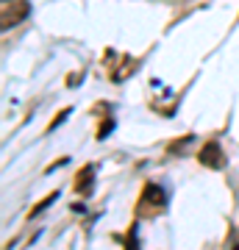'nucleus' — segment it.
<instances>
[{
  "mask_svg": "<svg viewBox=\"0 0 239 250\" xmlns=\"http://www.w3.org/2000/svg\"><path fill=\"white\" fill-rule=\"evenodd\" d=\"M142 206H151V208H164L167 206V192L159 184H148L142 192Z\"/></svg>",
  "mask_w": 239,
  "mask_h": 250,
  "instance_id": "nucleus-2",
  "label": "nucleus"
},
{
  "mask_svg": "<svg viewBox=\"0 0 239 250\" xmlns=\"http://www.w3.org/2000/svg\"><path fill=\"white\" fill-rule=\"evenodd\" d=\"M92 189H95V167L89 164V167L81 170L78 181H75V192H81V195H92Z\"/></svg>",
  "mask_w": 239,
  "mask_h": 250,
  "instance_id": "nucleus-3",
  "label": "nucleus"
},
{
  "mask_svg": "<svg viewBox=\"0 0 239 250\" xmlns=\"http://www.w3.org/2000/svg\"><path fill=\"white\" fill-rule=\"evenodd\" d=\"M197 159H200L203 167H212V170H222V167H225V156H222V150H220L217 142H206Z\"/></svg>",
  "mask_w": 239,
  "mask_h": 250,
  "instance_id": "nucleus-1",
  "label": "nucleus"
},
{
  "mask_svg": "<svg viewBox=\"0 0 239 250\" xmlns=\"http://www.w3.org/2000/svg\"><path fill=\"white\" fill-rule=\"evenodd\" d=\"M6 3H11V0H3V6H6Z\"/></svg>",
  "mask_w": 239,
  "mask_h": 250,
  "instance_id": "nucleus-5",
  "label": "nucleus"
},
{
  "mask_svg": "<svg viewBox=\"0 0 239 250\" xmlns=\"http://www.w3.org/2000/svg\"><path fill=\"white\" fill-rule=\"evenodd\" d=\"M28 3L25 0H17V9L9 11V9H3V28H11V25H17L22 17H28Z\"/></svg>",
  "mask_w": 239,
  "mask_h": 250,
  "instance_id": "nucleus-4",
  "label": "nucleus"
}]
</instances>
